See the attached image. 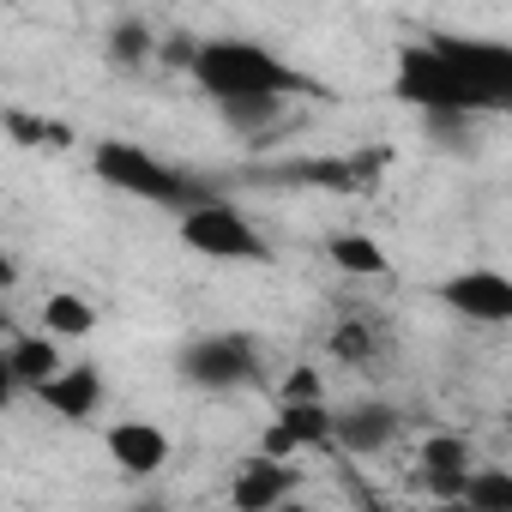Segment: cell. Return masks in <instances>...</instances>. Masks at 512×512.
Wrapping results in <instances>:
<instances>
[{"instance_id": "ac0fdd59", "label": "cell", "mask_w": 512, "mask_h": 512, "mask_svg": "<svg viewBox=\"0 0 512 512\" xmlns=\"http://www.w3.org/2000/svg\"><path fill=\"white\" fill-rule=\"evenodd\" d=\"M223 109V121L241 133H253V127H266V121H278V109H284V97H235V103H217Z\"/></svg>"}, {"instance_id": "ba28073f", "label": "cell", "mask_w": 512, "mask_h": 512, "mask_svg": "<svg viewBox=\"0 0 512 512\" xmlns=\"http://www.w3.org/2000/svg\"><path fill=\"white\" fill-rule=\"evenodd\" d=\"M332 428H338V410H332L326 398H284V410H278V422L266 428L260 452L296 458V452H308V446H326Z\"/></svg>"}, {"instance_id": "d6986e66", "label": "cell", "mask_w": 512, "mask_h": 512, "mask_svg": "<svg viewBox=\"0 0 512 512\" xmlns=\"http://www.w3.org/2000/svg\"><path fill=\"white\" fill-rule=\"evenodd\" d=\"M109 55H115L121 67H139V61L151 55V31H145V25H133V19H121V25H115V37H109Z\"/></svg>"}, {"instance_id": "30bf717a", "label": "cell", "mask_w": 512, "mask_h": 512, "mask_svg": "<svg viewBox=\"0 0 512 512\" xmlns=\"http://www.w3.org/2000/svg\"><path fill=\"white\" fill-rule=\"evenodd\" d=\"M37 398H43V410L61 416V422H97V410H103V374H97L91 362H61V374L43 380Z\"/></svg>"}, {"instance_id": "2e32d148", "label": "cell", "mask_w": 512, "mask_h": 512, "mask_svg": "<svg viewBox=\"0 0 512 512\" xmlns=\"http://www.w3.org/2000/svg\"><path fill=\"white\" fill-rule=\"evenodd\" d=\"M43 332H55V338H91L97 332V308L85 296H73V290H55L43 302Z\"/></svg>"}, {"instance_id": "8992f818", "label": "cell", "mask_w": 512, "mask_h": 512, "mask_svg": "<svg viewBox=\"0 0 512 512\" xmlns=\"http://www.w3.org/2000/svg\"><path fill=\"white\" fill-rule=\"evenodd\" d=\"M434 302L470 326H512V278L494 266H464V272L440 278Z\"/></svg>"}, {"instance_id": "ffe728a7", "label": "cell", "mask_w": 512, "mask_h": 512, "mask_svg": "<svg viewBox=\"0 0 512 512\" xmlns=\"http://www.w3.org/2000/svg\"><path fill=\"white\" fill-rule=\"evenodd\" d=\"M332 350H338L344 362H362V356L374 350V338H368V326H356V320H344V326L332 332Z\"/></svg>"}, {"instance_id": "3957f363", "label": "cell", "mask_w": 512, "mask_h": 512, "mask_svg": "<svg viewBox=\"0 0 512 512\" xmlns=\"http://www.w3.org/2000/svg\"><path fill=\"white\" fill-rule=\"evenodd\" d=\"M91 169L103 187L127 193V199H145V205H169V211H187L193 199H205L193 187V175H181L175 163H163L157 151L133 145V139H97L91 151Z\"/></svg>"}, {"instance_id": "e0dca14e", "label": "cell", "mask_w": 512, "mask_h": 512, "mask_svg": "<svg viewBox=\"0 0 512 512\" xmlns=\"http://www.w3.org/2000/svg\"><path fill=\"white\" fill-rule=\"evenodd\" d=\"M464 506L512 512V476H506V470H470V482H464Z\"/></svg>"}, {"instance_id": "7402d4cb", "label": "cell", "mask_w": 512, "mask_h": 512, "mask_svg": "<svg viewBox=\"0 0 512 512\" xmlns=\"http://www.w3.org/2000/svg\"><path fill=\"white\" fill-rule=\"evenodd\" d=\"M506 434H512V410H506Z\"/></svg>"}, {"instance_id": "4fadbf2b", "label": "cell", "mask_w": 512, "mask_h": 512, "mask_svg": "<svg viewBox=\"0 0 512 512\" xmlns=\"http://www.w3.org/2000/svg\"><path fill=\"white\" fill-rule=\"evenodd\" d=\"M332 440L344 446V452H386L392 440H398V410L392 404H380V398H362V404H344L338 410V428H332Z\"/></svg>"}, {"instance_id": "7c38bea8", "label": "cell", "mask_w": 512, "mask_h": 512, "mask_svg": "<svg viewBox=\"0 0 512 512\" xmlns=\"http://www.w3.org/2000/svg\"><path fill=\"white\" fill-rule=\"evenodd\" d=\"M103 446H109V464H121L127 476H157L163 464H169V434L157 428V422H115L109 434H103Z\"/></svg>"}, {"instance_id": "6da1fadb", "label": "cell", "mask_w": 512, "mask_h": 512, "mask_svg": "<svg viewBox=\"0 0 512 512\" xmlns=\"http://www.w3.org/2000/svg\"><path fill=\"white\" fill-rule=\"evenodd\" d=\"M187 79L211 97V103H235V97H314L320 85L278 61L272 49L260 43H241V37H217V43H199L193 61H187Z\"/></svg>"}, {"instance_id": "9a60e30c", "label": "cell", "mask_w": 512, "mask_h": 512, "mask_svg": "<svg viewBox=\"0 0 512 512\" xmlns=\"http://www.w3.org/2000/svg\"><path fill=\"white\" fill-rule=\"evenodd\" d=\"M326 253H332V266H338V272H350V278H386V272H392L386 247H380V241H368V235H332V241H326Z\"/></svg>"}, {"instance_id": "44dd1931", "label": "cell", "mask_w": 512, "mask_h": 512, "mask_svg": "<svg viewBox=\"0 0 512 512\" xmlns=\"http://www.w3.org/2000/svg\"><path fill=\"white\" fill-rule=\"evenodd\" d=\"M284 398H320V374H314V368H296V374L284 380Z\"/></svg>"}, {"instance_id": "5bb4252c", "label": "cell", "mask_w": 512, "mask_h": 512, "mask_svg": "<svg viewBox=\"0 0 512 512\" xmlns=\"http://www.w3.org/2000/svg\"><path fill=\"white\" fill-rule=\"evenodd\" d=\"M55 374H61V338H55V332H25V338L7 344V380H13V386L37 392V386L55 380Z\"/></svg>"}, {"instance_id": "7a4b0ae2", "label": "cell", "mask_w": 512, "mask_h": 512, "mask_svg": "<svg viewBox=\"0 0 512 512\" xmlns=\"http://www.w3.org/2000/svg\"><path fill=\"white\" fill-rule=\"evenodd\" d=\"M392 91H398V103H410V109H422V115H476V121H482V115H500L494 97H488L458 61H446L434 43L398 49Z\"/></svg>"}, {"instance_id": "277c9868", "label": "cell", "mask_w": 512, "mask_h": 512, "mask_svg": "<svg viewBox=\"0 0 512 512\" xmlns=\"http://www.w3.org/2000/svg\"><path fill=\"white\" fill-rule=\"evenodd\" d=\"M181 247L199 253V260H223V266H266L272 260V247L266 235L247 223V211L223 205V199H193L181 211Z\"/></svg>"}, {"instance_id": "5b68a950", "label": "cell", "mask_w": 512, "mask_h": 512, "mask_svg": "<svg viewBox=\"0 0 512 512\" xmlns=\"http://www.w3.org/2000/svg\"><path fill=\"white\" fill-rule=\"evenodd\" d=\"M253 374H260V344L241 332H211V338L181 350V380H193L205 392H235Z\"/></svg>"}, {"instance_id": "52a82bcc", "label": "cell", "mask_w": 512, "mask_h": 512, "mask_svg": "<svg viewBox=\"0 0 512 512\" xmlns=\"http://www.w3.org/2000/svg\"><path fill=\"white\" fill-rule=\"evenodd\" d=\"M428 43H434L446 61H458V67L494 97L500 115H512V43H500V37H464V31H434Z\"/></svg>"}, {"instance_id": "8fae6325", "label": "cell", "mask_w": 512, "mask_h": 512, "mask_svg": "<svg viewBox=\"0 0 512 512\" xmlns=\"http://www.w3.org/2000/svg\"><path fill=\"white\" fill-rule=\"evenodd\" d=\"M470 446L458 440V434H434V440H422V452H416V476H422V488L434 494V500H464V482H470Z\"/></svg>"}, {"instance_id": "9c48e42d", "label": "cell", "mask_w": 512, "mask_h": 512, "mask_svg": "<svg viewBox=\"0 0 512 512\" xmlns=\"http://www.w3.org/2000/svg\"><path fill=\"white\" fill-rule=\"evenodd\" d=\"M290 494H296V464L278 458V452H253V458L235 470V482H229V500H235L241 512H272V506L290 500Z\"/></svg>"}]
</instances>
